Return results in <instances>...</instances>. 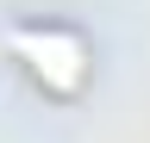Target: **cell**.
Instances as JSON below:
<instances>
[{
    "mask_svg": "<svg viewBox=\"0 0 150 143\" xmlns=\"http://www.w3.org/2000/svg\"><path fill=\"white\" fill-rule=\"evenodd\" d=\"M6 44H13L19 68H25V75L44 87V93L69 100V93H81V87H88V68H94V56H88V44L75 38L69 25H19Z\"/></svg>",
    "mask_w": 150,
    "mask_h": 143,
    "instance_id": "obj_1",
    "label": "cell"
}]
</instances>
